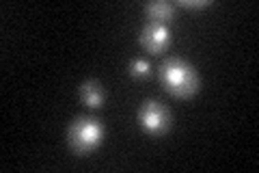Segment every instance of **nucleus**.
I'll return each instance as SVG.
<instances>
[{
  "label": "nucleus",
  "mask_w": 259,
  "mask_h": 173,
  "mask_svg": "<svg viewBox=\"0 0 259 173\" xmlns=\"http://www.w3.org/2000/svg\"><path fill=\"white\" fill-rule=\"evenodd\" d=\"M158 76H160L162 87L173 97L188 100V97H192L201 89L199 74L194 72V67L188 61L180 59V56H168V59L162 61Z\"/></svg>",
  "instance_id": "f257e3e1"
},
{
  "label": "nucleus",
  "mask_w": 259,
  "mask_h": 173,
  "mask_svg": "<svg viewBox=\"0 0 259 173\" xmlns=\"http://www.w3.org/2000/svg\"><path fill=\"white\" fill-rule=\"evenodd\" d=\"M67 141L69 147L78 156H87L95 152L104 141V126L102 121L93 117V115H78V117L69 123L67 130Z\"/></svg>",
  "instance_id": "f03ea898"
},
{
  "label": "nucleus",
  "mask_w": 259,
  "mask_h": 173,
  "mask_svg": "<svg viewBox=\"0 0 259 173\" xmlns=\"http://www.w3.org/2000/svg\"><path fill=\"white\" fill-rule=\"evenodd\" d=\"M139 123L149 136H162L171 128V113L158 100H145L139 109Z\"/></svg>",
  "instance_id": "7ed1b4c3"
},
{
  "label": "nucleus",
  "mask_w": 259,
  "mask_h": 173,
  "mask_svg": "<svg viewBox=\"0 0 259 173\" xmlns=\"http://www.w3.org/2000/svg\"><path fill=\"white\" fill-rule=\"evenodd\" d=\"M141 46L151 54H162V50H166V46L171 44V28L164 22H147L141 28L139 35Z\"/></svg>",
  "instance_id": "20e7f679"
},
{
  "label": "nucleus",
  "mask_w": 259,
  "mask_h": 173,
  "mask_svg": "<svg viewBox=\"0 0 259 173\" xmlns=\"http://www.w3.org/2000/svg\"><path fill=\"white\" fill-rule=\"evenodd\" d=\"M78 93H80L82 104L89 106V109H93V111H97L104 104V87L100 85V80H95V78L84 80L82 85L78 87Z\"/></svg>",
  "instance_id": "39448f33"
},
{
  "label": "nucleus",
  "mask_w": 259,
  "mask_h": 173,
  "mask_svg": "<svg viewBox=\"0 0 259 173\" xmlns=\"http://www.w3.org/2000/svg\"><path fill=\"white\" fill-rule=\"evenodd\" d=\"M145 15L151 20V22H171L175 18V5L168 3V0H151L143 7Z\"/></svg>",
  "instance_id": "423d86ee"
},
{
  "label": "nucleus",
  "mask_w": 259,
  "mask_h": 173,
  "mask_svg": "<svg viewBox=\"0 0 259 173\" xmlns=\"http://www.w3.org/2000/svg\"><path fill=\"white\" fill-rule=\"evenodd\" d=\"M130 76L136 78V80H143V78H147L149 74H151V63L147 59H134L132 63H130Z\"/></svg>",
  "instance_id": "0eeeda50"
},
{
  "label": "nucleus",
  "mask_w": 259,
  "mask_h": 173,
  "mask_svg": "<svg viewBox=\"0 0 259 173\" xmlns=\"http://www.w3.org/2000/svg\"><path fill=\"white\" fill-rule=\"evenodd\" d=\"M180 5L186 7V9H205L212 3L209 0H180Z\"/></svg>",
  "instance_id": "6e6552de"
}]
</instances>
